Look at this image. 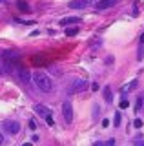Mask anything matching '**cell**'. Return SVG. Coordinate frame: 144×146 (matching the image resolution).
<instances>
[{
  "label": "cell",
  "instance_id": "23",
  "mask_svg": "<svg viewBox=\"0 0 144 146\" xmlns=\"http://www.w3.org/2000/svg\"><path fill=\"white\" fill-rule=\"evenodd\" d=\"M91 90H93V91L98 90V84H97V82H93V84H91Z\"/></svg>",
  "mask_w": 144,
  "mask_h": 146
},
{
  "label": "cell",
  "instance_id": "16",
  "mask_svg": "<svg viewBox=\"0 0 144 146\" xmlns=\"http://www.w3.org/2000/svg\"><path fill=\"white\" fill-rule=\"evenodd\" d=\"M113 124H115V126H120V113H119V111L115 113V119H113Z\"/></svg>",
  "mask_w": 144,
  "mask_h": 146
},
{
  "label": "cell",
  "instance_id": "13",
  "mask_svg": "<svg viewBox=\"0 0 144 146\" xmlns=\"http://www.w3.org/2000/svg\"><path fill=\"white\" fill-rule=\"evenodd\" d=\"M142 104H144V95H139V97H137V104H135V111H139V110L142 108Z\"/></svg>",
  "mask_w": 144,
  "mask_h": 146
},
{
  "label": "cell",
  "instance_id": "9",
  "mask_svg": "<svg viewBox=\"0 0 144 146\" xmlns=\"http://www.w3.org/2000/svg\"><path fill=\"white\" fill-rule=\"evenodd\" d=\"M80 18L79 17H69V18H62L60 20V26H69V24H79Z\"/></svg>",
  "mask_w": 144,
  "mask_h": 146
},
{
  "label": "cell",
  "instance_id": "6",
  "mask_svg": "<svg viewBox=\"0 0 144 146\" xmlns=\"http://www.w3.org/2000/svg\"><path fill=\"white\" fill-rule=\"evenodd\" d=\"M88 6H89V0H73V2H69L71 9H84Z\"/></svg>",
  "mask_w": 144,
  "mask_h": 146
},
{
  "label": "cell",
  "instance_id": "25",
  "mask_svg": "<svg viewBox=\"0 0 144 146\" xmlns=\"http://www.w3.org/2000/svg\"><path fill=\"white\" fill-rule=\"evenodd\" d=\"M2 143H4V137H2V133H0V146H2Z\"/></svg>",
  "mask_w": 144,
  "mask_h": 146
},
{
  "label": "cell",
  "instance_id": "17",
  "mask_svg": "<svg viewBox=\"0 0 144 146\" xmlns=\"http://www.w3.org/2000/svg\"><path fill=\"white\" fill-rule=\"evenodd\" d=\"M128 104H129V102H128L126 99H120V104H119V106H120V108H128Z\"/></svg>",
  "mask_w": 144,
  "mask_h": 146
},
{
  "label": "cell",
  "instance_id": "11",
  "mask_svg": "<svg viewBox=\"0 0 144 146\" xmlns=\"http://www.w3.org/2000/svg\"><path fill=\"white\" fill-rule=\"evenodd\" d=\"M18 79H20L22 82H29V79H31L29 71H26V70H18Z\"/></svg>",
  "mask_w": 144,
  "mask_h": 146
},
{
  "label": "cell",
  "instance_id": "20",
  "mask_svg": "<svg viewBox=\"0 0 144 146\" xmlns=\"http://www.w3.org/2000/svg\"><path fill=\"white\" fill-rule=\"evenodd\" d=\"M102 126H104V128L110 126V119H102Z\"/></svg>",
  "mask_w": 144,
  "mask_h": 146
},
{
  "label": "cell",
  "instance_id": "26",
  "mask_svg": "<svg viewBox=\"0 0 144 146\" xmlns=\"http://www.w3.org/2000/svg\"><path fill=\"white\" fill-rule=\"evenodd\" d=\"M141 44H144V33L141 35Z\"/></svg>",
  "mask_w": 144,
  "mask_h": 146
},
{
  "label": "cell",
  "instance_id": "2",
  "mask_svg": "<svg viewBox=\"0 0 144 146\" xmlns=\"http://www.w3.org/2000/svg\"><path fill=\"white\" fill-rule=\"evenodd\" d=\"M86 80H80V79H77V80H73L69 86H67V93L69 95H73V93H80V91H84L86 90Z\"/></svg>",
  "mask_w": 144,
  "mask_h": 146
},
{
  "label": "cell",
  "instance_id": "7",
  "mask_svg": "<svg viewBox=\"0 0 144 146\" xmlns=\"http://www.w3.org/2000/svg\"><path fill=\"white\" fill-rule=\"evenodd\" d=\"M119 0H98L97 2V9H108V7H113Z\"/></svg>",
  "mask_w": 144,
  "mask_h": 146
},
{
  "label": "cell",
  "instance_id": "18",
  "mask_svg": "<svg viewBox=\"0 0 144 146\" xmlns=\"http://www.w3.org/2000/svg\"><path fill=\"white\" fill-rule=\"evenodd\" d=\"M133 126L135 128H141L142 126V121H141V119H135V121H133Z\"/></svg>",
  "mask_w": 144,
  "mask_h": 146
},
{
  "label": "cell",
  "instance_id": "12",
  "mask_svg": "<svg viewBox=\"0 0 144 146\" xmlns=\"http://www.w3.org/2000/svg\"><path fill=\"white\" fill-rule=\"evenodd\" d=\"M17 7H18L20 11H24V13H29V6H28V2H24V0H18V2H17Z\"/></svg>",
  "mask_w": 144,
  "mask_h": 146
},
{
  "label": "cell",
  "instance_id": "27",
  "mask_svg": "<svg viewBox=\"0 0 144 146\" xmlns=\"http://www.w3.org/2000/svg\"><path fill=\"white\" fill-rule=\"evenodd\" d=\"M22 146H33V144H31V143H24V144H22Z\"/></svg>",
  "mask_w": 144,
  "mask_h": 146
},
{
  "label": "cell",
  "instance_id": "22",
  "mask_svg": "<svg viewBox=\"0 0 144 146\" xmlns=\"http://www.w3.org/2000/svg\"><path fill=\"white\" fill-rule=\"evenodd\" d=\"M135 146H144V141H141V139H137V141H135Z\"/></svg>",
  "mask_w": 144,
  "mask_h": 146
},
{
  "label": "cell",
  "instance_id": "19",
  "mask_svg": "<svg viewBox=\"0 0 144 146\" xmlns=\"http://www.w3.org/2000/svg\"><path fill=\"white\" fill-rule=\"evenodd\" d=\"M104 144H106V146H115V139H110V141H106Z\"/></svg>",
  "mask_w": 144,
  "mask_h": 146
},
{
  "label": "cell",
  "instance_id": "5",
  "mask_svg": "<svg viewBox=\"0 0 144 146\" xmlns=\"http://www.w3.org/2000/svg\"><path fill=\"white\" fill-rule=\"evenodd\" d=\"M35 111H37L38 115H42L44 119H48V117H53V115H51V110H49V108H46L44 104H35Z\"/></svg>",
  "mask_w": 144,
  "mask_h": 146
},
{
  "label": "cell",
  "instance_id": "3",
  "mask_svg": "<svg viewBox=\"0 0 144 146\" xmlns=\"http://www.w3.org/2000/svg\"><path fill=\"white\" fill-rule=\"evenodd\" d=\"M2 126H4V131L9 133V135H17L20 131V124L17 121H11V119H9V121H4Z\"/></svg>",
  "mask_w": 144,
  "mask_h": 146
},
{
  "label": "cell",
  "instance_id": "14",
  "mask_svg": "<svg viewBox=\"0 0 144 146\" xmlns=\"http://www.w3.org/2000/svg\"><path fill=\"white\" fill-rule=\"evenodd\" d=\"M77 33H79V27H67V29H66V35L67 36H75Z\"/></svg>",
  "mask_w": 144,
  "mask_h": 146
},
{
  "label": "cell",
  "instance_id": "24",
  "mask_svg": "<svg viewBox=\"0 0 144 146\" xmlns=\"http://www.w3.org/2000/svg\"><path fill=\"white\" fill-rule=\"evenodd\" d=\"M93 146H106V144H104V143H95Z\"/></svg>",
  "mask_w": 144,
  "mask_h": 146
},
{
  "label": "cell",
  "instance_id": "8",
  "mask_svg": "<svg viewBox=\"0 0 144 146\" xmlns=\"http://www.w3.org/2000/svg\"><path fill=\"white\" fill-rule=\"evenodd\" d=\"M137 84H139V80H137V79H133L131 82H128V84H124L122 88H120V91H122V93H128V91H133L135 88H137Z\"/></svg>",
  "mask_w": 144,
  "mask_h": 146
},
{
  "label": "cell",
  "instance_id": "21",
  "mask_svg": "<svg viewBox=\"0 0 144 146\" xmlns=\"http://www.w3.org/2000/svg\"><path fill=\"white\" fill-rule=\"evenodd\" d=\"M29 128H31V130H35V128H37V122H35V121H29Z\"/></svg>",
  "mask_w": 144,
  "mask_h": 146
},
{
  "label": "cell",
  "instance_id": "10",
  "mask_svg": "<svg viewBox=\"0 0 144 146\" xmlns=\"http://www.w3.org/2000/svg\"><path fill=\"white\" fill-rule=\"evenodd\" d=\"M102 97H104L106 102H111V99H113V93H111V88H110V86H106V88L102 90Z\"/></svg>",
  "mask_w": 144,
  "mask_h": 146
},
{
  "label": "cell",
  "instance_id": "1",
  "mask_svg": "<svg viewBox=\"0 0 144 146\" xmlns=\"http://www.w3.org/2000/svg\"><path fill=\"white\" fill-rule=\"evenodd\" d=\"M33 82H35V86H37L42 93L53 91V80L49 79V75H46V73H42V71L33 73Z\"/></svg>",
  "mask_w": 144,
  "mask_h": 146
},
{
  "label": "cell",
  "instance_id": "4",
  "mask_svg": "<svg viewBox=\"0 0 144 146\" xmlns=\"http://www.w3.org/2000/svg\"><path fill=\"white\" fill-rule=\"evenodd\" d=\"M62 115H64V121L67 122V124H71V121H73V108H71L69 100L62 102Z\"/></svg>",
  "mask_w": 144,
  "mask_h": 146
},
{
  "label": "cell",
  "instance_id": "28",
  "mask_svg": "<svg viewBox=\"0 0 144 146\" xmlns=\"http://www.w3.org/2000/svg\"><path fill=\"white\" fill-rule=\"evenodd\" d=\"M0 73H2V64H0Z\"/></svg>",
  "mask_w": 144,
  "mask_h": 146
},
{
  "label": "cell",
  "instance_id": "15",
  "mask_svg": "<svg viewBox=\"0 0 144 146\" xmlns=\"http://www.w3.org/2000/svg\"><path fill=\"white\" fill-rule=\"evenodd\" d=\"M142 57H144V44L139 46V53H137V60H142Z\"/></svg>",
  "mask_w": 144,
  "mask_h": 146
}]
</instances>
